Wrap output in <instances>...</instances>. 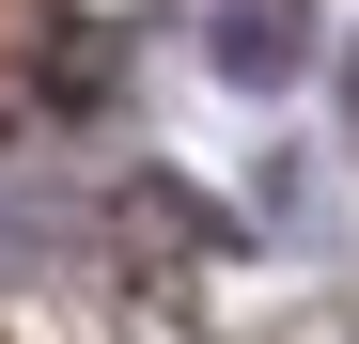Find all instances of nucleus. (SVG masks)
Masks as SVG:
<instances>
[{
  "instance_id": "f257e3e1",
  "label": "nucleus",
  "mask_w": 359,
  "mask_h": 344,
  "mask_svg": "<svg viewBox=\"0 0 359 344\" xmlns=\"http://www.w3.org/2000/svg\"><path fill=\"white\" fill-rule=\"evenodd\" d=\"M203 47H219V79L281 94L297 63H313V0H219V16H203Z\"/></svg>"
}]
</instances>
